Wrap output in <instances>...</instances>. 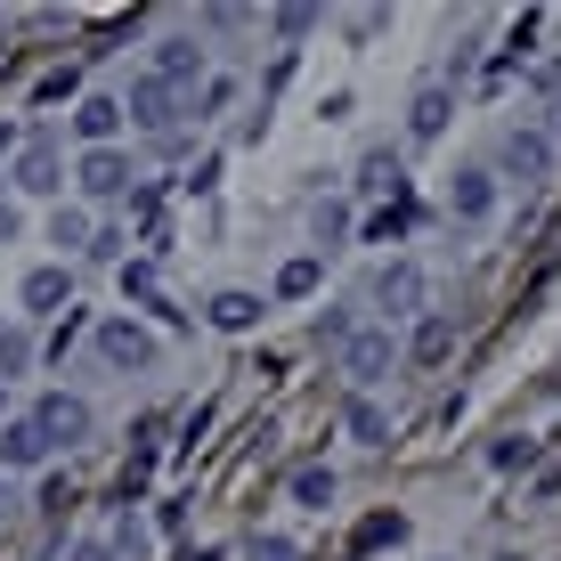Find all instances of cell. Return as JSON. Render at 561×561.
Masks as SVG:
<instances>
[{"mask_svg":"<svg viewBox=\"0 0 561 561\" xmlns=\"http://www.w3.org/2000/svg\"><path fill=\"white\" fill-rule=\"evenodd\" d=\"M399 237H408V204H391V211L366 220V244H399Z\"/></svg>","mask_w":561,"mask_h":561,"instance_id":"cell-26","label":"cell"},{"mask_svg":"<svg viewBox=\"0 0 561 561\" xmlns=\"http://www.w3.org/2000/svg\"><path fill=\"white\" fill-rule=\"evenodd\" d=\"M423 268L415 261H382V277H375V309H391V318H423Z\"/></svg>","mask_w":561,"mask_h":561,"instance_id":"cell-7","label":"cell"},{"mask_svg":"<svg viewBox=\"0 0 561 561\" xmlns=\"http://www.w3.org/2000/svg\"><path fill=\"white\" fill-rule=\"evenodd\" d=\"M309 25H318V9H309V0H294V9H277V33H285V42H301Z\"/></svg>","mask_w":561,"mask_h":561,"instance_id":"cell-29","label":"cell"},{"mask_svg":"<svg viewBox=\"0 0 561 561\" xmlns=\"http://www.w3.org/2000/svg\"><path fill=\"white\" fill-rule=\"evenodd\" d=\"M309 294H318V253H301V261L277 268V301H309Z\"/></svg>","mask_w":561,"mask_h":561,"instance_id":"cell-22","label":"cell"},{"mask_svg":"<svg viewBox=\"0 0 561 561\" xmlns=\"http://www.w3.org/2000/svg\"><path fill=\"white\" fill-rule=\"evenodd\" d=\"M285 489H294V505H309V513H325V505H334V489H342V480L325 472V463H301V472L285 480Z\"/></svg>","mask_w":561,"mask_h":561,"instance_id":"cell-20","label":"cell"},{"mask_svg":"<svg viewBox=\"0 0 561 561\" xmlns=\"http://www.w3.org/2000/svg\"><path fill=\"white\" fill-rule=\"evenodd\" d=\"M0 408H9V382H0Z\"/></svg>","mask_w":561,"mask_h":561,"instance_id":"cell-34","label":"cell"},{"mask_svg":"<svg viewBox=\"0 0 561 561\" xmlns=\"http://www.w3.org/2000/svg\"><path fill=\"white\" fill-rule=\"evenodd\" d=\"M73 180H82V196L114 204V196H130V180H139V171H130V154H123V147H90L82 163H73Z\"/></svg>","mask_w":561,"mask_h":561,"instance_id":"cell-5","label":"cell"},{"mask_svg":"<svg viewBox=\"0 0 561 561\" xmlns=\"http://www.w3.org/2000/svg\"><path fill=\"white\" fill-rule=\"evenodd\" d=\"M16 301H25L33 318H66V309H73V277H66V268H33V277L16 285Z\"/></svg>","mask_w":561,"mask_h":561,"instance_id":"cell-11","label":"cell"},{"mask_svg":"<svg viewBox=\"0 0 561 561\" xmlns=\"http://www.w3.org/2000/svg\"><path fill=\"white\" fill-rule=\"evenodd\" d=\"M334 366L358 382V399H366V382H382V375L399 366V334H391V325H358V334L334 351Z\"/></svg>","mask_w":561,"mask_h":561,"instance_id":"cell-1","label":"cell"},{"mask_svg":"<svg viewBox=\"0 0 561 561\" xmlns=\"http://www.w3.org/2000/svg\"><path fill=\"white\" fill-rule=\"evenodd\" d=\"M57 448L42 439V423L33 415H16V423H0V472H42Z\"/></svg>","mask_w":561,"mask_h":561,"instance_id":"cell-9","label":"cell"},{"mask_svg":"<svg viewBox=\"0 0 561 561\" xmlns=\"http://www.w3.org/2000/svg\"><path fill=\"white\" fill-rule=\"evenodd\" d=\"M351 334H358V318H351V309H325V318H318V342H325V351H342Z\"/></svg>","mask_w":561,"mask_h":561,"instance_id":"cell-27","label":"cell"},{"mask_svg":"<svg viewBox=\"0 0 561 561\" xmlns=\"http://www.w3.org/2000/svg\"><path fill=\"white\" fill-rule=\"evenodd\" d=\"M537 456V439H496V463H505V472H513V463H529Z\"/></svg>","mask_w":561,"mask_h":561,"instance_id":"cell-31","label":"cell"},{"mask_svg":"<svg viewBox=\"0 0 561 561\" xmlns=\"http://www.w3.org/2000/svg\"><path fill=\"white\" fill-rule=\"evenodd\" d=\"M42 513H49V520H57V513H73V480H66V472H49V480H42Z\"/></svg>","mask_w":561,"mask_h":561,"instance_id":"cell-28","label":"cell"},{"mask_svg":"<svg viewBox=\"0 0 561 561\" xmlns=\"http://www.w3.org/2000/svg\"><path fill=\"white\" fill-rule=\"evenodd\" d=\"M204 318L220 325V334H253V325H261V294H244V285H220V294L204 301Z\"/></svg>","mask_w":561,"mask_h":561,"instance_id":"cell-14","label":"cell"},{"mask_svg":"<svg viewBox=\"0 0 561 561\" xmlns=\"http://www.w3.org/2000/svg\"><path fill=\"white\" fill-rule=\"evenodd\" d=\"M154 82H171V90L204 82V49L187 42V33H171V42H154Z\"/></svg>","mask_w":561,"mask_h":561,"instance_id":"cell-13","label":"cell"},{"mask_svg":"<svg viewBox=\"0 0 561 561\" xmlns=\"http://www.w3.org/2000/svg\"><path fill=\"white\" fill-rule=\"evenodd\" d=\"M399 537H408V513H375L358 529V553H375V546H399Z\"/></svg>","mask_w":561,"mask_h":561,"instance_id":"cell-25","label":"cell"},{"mask_svg":"<svg viewBox=\"0 0 561 561\" xmlns=\"http://www.w3.org/2000/svg\"><path fill=\"white\" fill-rule=\"evenodd\" d=\"M309 237H318V253H334V244L351 237V211H342V204H318V211H309Z\"/></svg>","mask_w":561,"mask_h":561,"instance_id":"cell-23","label":"cell"},{"mask_svg":"<svg viewBox=\"0 0 561 561\" xmlns=\"http://www.w3.org/2000/svg\"><path fill=\"white\" fill-rule=\"evenodd\" d=\"M342 432H351L358 448H391V415H382L375 399H342Z\"/></svg>","mask_w":561,"mask_h":561,"instance_id":"cell-19","label":"cell"},{"mask_svg":"<svg viewBox=\"0 0 561 561\" xmlns=\"http://www.w3.org/2000/svg\"><path fill=\"white\" fill-rule=\"evenodd\" d=\"M448 123H456V90L448 82H423L415 99H408V139L432 147V139H448Z\"/></svg>","mask_w":561,"mask_h":561,"instance_id":"cell-6","label":"cell"},{"mask_svg":"<svg viewBox=\"0 0 561 561\" xmlns=\"http://www.w3.org/2000/svg\"><path fill=\"white\" fill-rule=\"evenodd\" d=\"M204 114H220V106H237V82H228V73H211V82H204V99H196Z\"/></svg>","mask_w":561,"mask_h":561,"instance_id":"cell-30","label":"cell"},{"mask_svg":"<svg viewBox=\"0 0 561 561\" xmlns=\"http://www.w3.org/2000/svg\"><path fill=\"white\" fill-rule=\"evenodd\" d=\"M33 423H42V439L49 448H82L90 439V399H73V391H49V399H33Z\"/></svg>","mask_w":561,"mask_h":561,"instance_id":"cell-2","label":"cell"},{"mask_svg":"<svg viewBox=\"0 0 561 561\" xmlns=\"http://www.w3.org/2000/svg\"><path fill=\"white\" fill-rule=\"evenodd\" d=\"M16 187H25V196H57V187H66V154L49 139H25L16 147Z\"/></svg>","mask_w":561,"mask_h":561,"instance_id":"cell-10","label":"cell"},{"mask_svg":"<svg viewBox=\"0 0 561 561\" xmlns=\"http://www.w3.org/2000/svg\"><path fill=\"white\" fill-rule=\"evenodd\" d=\"M253 561H301V553L285 546V537H253Z\"/></svg>","mask_w":561,"mask_h":561,"instance_id":"cell-32","label":"cell"},{"mask_svg":"<svg viewBox=\"0 0 561 561\" xmlns=\"http://www.w3.org/2000/svg\"><path fill=\"white\" fill-rule=\"evenodd\" d=\"M99 358L114 366V375H147V366H154V334L139 318H106L99 325Z\"/></svg>","mask_w":561,"mask_h":561,"instance_id":"cell-3","label":"cell"},{"mask_svg":"<svg viewBox=\"0 0 561 561\" xmlns=\"http://www.w3.org/2000/svg\"><path fill=\"white\" fill-rule=\"evenodd\" d=\"M399 180H408V171H399L391 147H366V154H358V196H391V204H399Z\"/></svg>","mask_w":561,"mask_h":561,"instance_id":"cell-18","label":"cell"},{"mask_svg":"<svg viewBox=\"0 0 561 561\" xmlns=\"http://www.w3.org/2000/svg\"><path fill=\"white\" fill-rule=\"evenodd\" d=\"M123 123H130V114H123V99H106V90L73 106V130H82V147H114V130H123Z\"/></svg>","mask_w":561,"mask_h":561,"instance_id":"cell-16","label":"cell"},{"mask_svg":"<svg viewBox=\"0 0 561 561\" xmlns=\"http://www.w3.org/2000/svg\"><path fill=\"white\" fill-rule=\"evenodd\" d=\"M496 211V171H456V187H448V220H489Z\"/></svg>","mask_w":561,"mask_h":561,"instance_id":"cell-12","label":"cell"},{"mask_svg":"<svg viewBox=\"0 0 561 561\" xmlns=\"http://www.w3.org/2000/svg\"><path fill=\"white\" fill-rule=\"evenodd\" d=\"M16 228H25V211H16V204H0V244H9Z\"/></svg>","mask_w":561,"mask_h":561,"instance_id":"cell-33","label":"cell"},{"mask_svg":"<svg viewBox=\"0 0 561 561\" xmlns=\"http://www.w3.org/2000/svg\"><path fill=\"white\" fill-rule=\"evenodd\" d=\"M448 351H456V318L423 309V318H415V334H408V358H415V366H439Z\"/></svg>","mask_w":561,"mask_h":561,"instance_id":"cell-17","label":"cell"},{"mask_svg":"<svg viewBox=\"0 0 561 561\" xmlns=\"http://www.w3.org/2000/svg\"><path fill=\"white\" fill-rule=\"evenodd\" d=\"M123 114H130L139 130H154V139H171V130H180V90L154 82V73H139V82H130V99H123Z\"/></svg>","mask_w":561,"mask_h":561,"instance_id":"cell-4","label":"cell"},{"mask_svg":"<svg viewBox=\"0 0 561 561\" xmlns=\"http://www.w3.org/2000/svg\"><path fill=\"white\" fill-rule=\"evenodd\" d=\"M204 561H211V553H204Z\"/></svg>","mask_w":561,"mask_h":561,"instance_id":"cell-35","label":"cell"},{"mask_svg":"<svg viewBox=\"0 0 561 561\" xmlns=\"http://www.w3.org/2000/svg\"><path fill=\"white\" fill-rule=\"evenodd\" d=\"M49 237L66 244V253H90V211H66L57 204V220H49Z\"/></svg>","mask_w":561,"mask_h":561,"instance_id":"cell-24","label":"cell"},{"mask_svg":"<svg viewBox=\"0 0 561 561\" xmlns=\"http://www.w3.org/2000/svg\"><path fill=\"white\" fill-rule=\"evenodd\" d=\"M25 366H33V334L16 318H0V382H16Z\"/></svg>","mask_w":561,"mask_h":561,"instance_id":"cell-21","label":"cell"},{"mask_svg":"<svg viewBox=\"0 0 561 561\" xmlns=\"http://www.w3.org/2000/svg\"><path fill=\"white\" fill-rule=\"evenodd\" d=\"M496 163H505V180L537 187L553 171V139H546V130H505V154H496Z\"/></svg>","mask_w":561,"mask_h":561,"instance_id":"cell-8","label":"cell"},{"mask_svg":"<svg viewBox=\"0 0 561 561\" xmlns=\"http://www.w3.org/2000/svg\"><path fill=\"white\" fill-rule=\"evenodd\" d=\"M123 301H139V309H154V318L187 325V309H171V301H163V277H154V261H123Z\"/></svg>","mask_w":561,"mask_h":561,"instance_id":"cell-15","label":"cell"}]
</instances>
